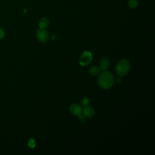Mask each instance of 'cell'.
Wrapping results in <instances>:
<instances>
[{
    "label": "cell",
    "instance_id": "cell-1",
    "mask_svg": "<svg viewBox=\"0 0 155 155\" xmlns=\"http://www.w3.org/2000/svg\"><path fill=\"white\" fill-rule=\"evenodd\" d=\"M98 81L101 88L105 90L109 89L113 86L114 83L113 74L109 71L104 70L100 74Z\"/></svg>",
    "mask_w": 155,
    "mask_h": 155
},
{
    "label": "cell",
    "instance_id": "cell-2",
    "mask_svg": "<svg viewBox=\"0 0 155 155\" xmlns=\"http://www.w3.org/2000/svg\"><path fill=\"white\" fill-rule=\"evenodd\" d=\"M131 69L130 62L127 59H122L116 66V72L120 76H125L128 75Z\"/></svg>",
    "mask_w": 155,
    "mask_h": 155
},
{
    "label": "cell",
    "instance_id": "cell-3",
    "mask_svg": "<svg viewBox=\"0 0 155 155\" xmlns=\"http://www.w3.org/2000/svg\"><path fill=\"white\" fill-rule=\"evenodd\" d=\"M93 59V55L90 52H84L80 56L79 59V63L82 66H86L89 65Z\"/></svg>",
    "mask_w": 155,
    "mask_h": 155
},
{
    "label": "cell",
    "instance_id": "cell-4",
    "mask_svg": "<svg viewBox=\"0 0 155 155\" xmlns=\"http://www.w3.org/2000/svg\"><path fill=\"white\" fill-rule=\"evenodd\" d=\"M37 39L41 42H46L49 38V34L45 29H41L37 30Z\"/></svg>",
    "mask_w": 155,
    "mask_h": 155
},
{
    "label": "cell",
    "instance_id": "cell-5",
    "mask_svg": "<svg viewBox=\"0 0 155 155\" xmlns=\"http://www.w3.org/2000/svg\"><path fill=\"white\" fill-rule=\"evenodd\" d=\"M70 113L76 116H78L81 114L83 113V107L81 105L78 104H72L69 108Z\"/></svg>",
    "mask_w": 155,
    "mask_h": 155
},
{
    "label": "cell",
    "instance_id": "cell-6",
    "mask_svg": "<svg viewBox=\"0 0 155 155\" xmlns=\"http://www.w3.org/2000/svg\"><path fill=\"white\" fill-rule=\"evenodd\" d=\"M83 113L86 118L90 119L94 116L95 114V111L92 107L88 105V106L84 107V109L83 110Z\"/></svg>",
    "mask_w": 155,
    "mask_h": 155
},
{
    "label": "cell",
    "instance_id": "cell-7",
    "mask_svg": "<svg viewBox=\"0 0 155 155\" xmlns=\"http://www.w3.org/2000/svg\"><path fill=\"white\" fill-rule=\"evenodd\" d=\"M110 66V61L107 58H102L100 61V67L101 70H107Z\"/></svg>",
    "mask_w": 155,
    "mask_h": 155
},
{
    "label": "cell",
    "instance_id": "cell-8",
    "mask_svg": "<svg viewBox=\"0 0 155 155\" xmlns=\"http://www.w3.org/2000/svg\"><path fill=\"white\" fill-rule=\"evenodd\" d=\"M101 69L100 67H98L96 66H92L89 69V73L91 75L94 76H96L100 75L101 73Z\"/></svg>",
    "mask_w": 155,
    "mask_h": 155
},
{
    "label": "cell",
    "instance_id": "cell-9",
    "mask_svg": "<svg viewBox=\"0 0 155 155\" xmlns=\"http://www.w3.org/2000/svg\"><path fill=\"white\" fill-rule=\"evenodd\" d=\"M39 27L40 29H45L47 28L49 25V20L47 18H42L39 21Z\"/></svg>",
    "mask_w": 155,
    "mask_h": 155
},
{
    "label": "cell",
    "instance_id": "cell-10",
    "mask_svg": "<svg viewBox=\"0 0 155 155\" xmlns=\"http://www.w3.org/2000/svg\"><path fill=\"white\" fill-rule=\"evenodd\" d=\"M138 5V0H129L128 1V6L131 9H135L137 8Z\"/></svg>",
    "mask_w": 155,
    "mask_h": 155
},
{
    "label": "cell",
    "instance_id": "cell-11",
    "mask_svg": "<svg viewBox=\"0 0 155 155\" xmlns=\"http://www.w3.org/2000/svg\"><path fill=\"white\" fill-rule=\"evenodd\" d=\"M90 104V100L88 98H84L81 102V104L83 107L88 106Z\"/></svg>",
    "mask_w": 155,
    "mask_h": 155
},
{
    "label": "cell",
    "instance_id": "cell-12",
    "mask_svg": "<svg viewBox=\"0 0 155 155\" xmlns=\"http://www.w3.org/2000/svg\"><path fill=\"white\" fill-rule=\"evenodd\" d=\"M28 145L31 148H34L36 145V142L33 139H30L28 142Z\"/></svg>",
    "mask_w": 155,
    "mask_h": 155
},
{
    "label": "cell",
    "instance_id": "cell-13",
    "mask_svg": "<svg viewBox=\"0 0 155 155\" xmlns=\"http://www.w3.org/2000/svg\"><path fill=\"white\" fill-rule=\"evenodd\" d=\"M78 119L79 121L81 122H84L85 119H86V117H85V116L82 113L80 115L78 116Z\"/></svg>",
    "mask_w": 155,
    "mask_h": 155
},
{
    "label": "cell",
    "instance_id": "cell-14",
    "mask_svg": "<svg viewBox=\"0 0 155 155\" xmlns=\"http://www.w3.org/2000/svg\"><path fill=\"white\" fill-rule=\"evenodd\" d=\"M4 31L1 29V28H0V39H1L3 38L4 36Z\"/></svg>",
    "mask_w": 155,
    "mask_h": 155
},
{
    "label": "cell",
    "instance_id": "cell-15",
    "mask_svg": "<svg viewBox=\"0 0 155 155\" xmlns=\"http://www.w3.org/2000/svg\"><path fill=\"white\" fill-rule=\"evenodd\" d=\"M122 78H121V77H117L116 78V82L117 84H121L122 83Z\"/></svg>",
    "mask_w": 155,
    "mask_h": 155
},
{
    "label": "cell",
    "instance_id": "cell-16",
    "mask_svg": "<svg viewBox=\"0 0 155 155\" xmlns=\"http://www.w3.org/2000/svg\"><path fill=\"white\" fill-rule=\"evenodd\" d=\"M55 36H52V39H53V38H55Z\"/></svg>",
    "mask_w": 155,
    "mask_h": 155
}]
</instances>
